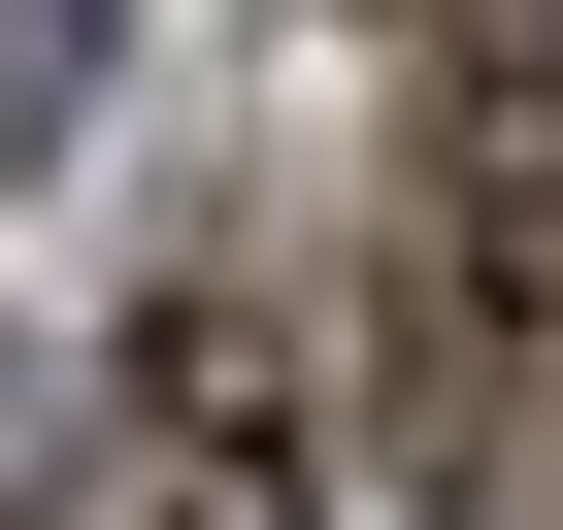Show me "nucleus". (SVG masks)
I'll use <instances>...</instances> for the list:
<instances>
[{
	"instance_id": "f03ea898",
	"label": "nucleus",
	"mask_w": 563,
	"mask_h": 530,
	"mask_svg": "<svg viewBox=\"0 0 563 530\" xmlns=\"http://www.w3.org/2000/svg\"><path fill=\"white\" fill-rule=\"evenodd\" d=\"M398 34H431V67H530V34H563V0H398Z\"/></svg>"
},
{
	"instance_id": "f257e3e1",
	"label": "nucleus",
	"mask_w": 563,
	"mask_h": 530,
	"mask_svg": "<svg viewBox=\"0 0 563 530\" xmlns=\"http://www.w3.org/2000/svg\"><path fill=\"white\" fill-rule=\"evenodd\" d=\"M100 530H332V332L265 299V265L133 299V365H100Z\"/></svg>"
}]
</instances>
